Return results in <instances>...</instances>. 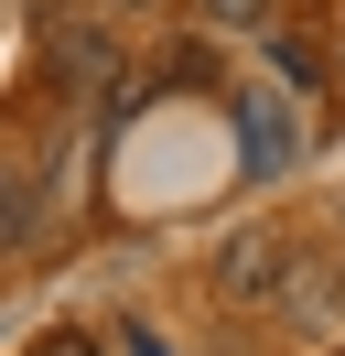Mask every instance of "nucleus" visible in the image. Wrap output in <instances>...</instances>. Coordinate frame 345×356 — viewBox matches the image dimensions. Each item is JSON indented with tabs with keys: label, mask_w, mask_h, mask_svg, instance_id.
Returning a JSON list of instances; mask_svg holds the SVG:
<instances>
[{
	"label": "nucleus",
	"mask_w": 345,
	"mask_h": 356,
	"mask_svg": "<svg viewBox=\"0 0 345 356\" xmlns=\"http://www.w3.org/2000/svg\"><path fill=\"white\" fill-rule=\"evenodd\" d=\"M43 65H54V87L76 97V108H97V97L119 87V33H108L97 11H76V22H43Z\"/></svg>",
	"instance_id": "nucleus-1"
},
{
	"label": "nucleus",
	"mask_w": 345,
	"mask_h": 356,
	"mask_svg": "<svg viewBox=\"0 0 345 356\" xmlns=\"http://www.w3.org/2000/svg\"><path fill=\"white\" fill-rule=\"evenodd\" d=\"M237 152H248V173H280V162L302 152V130H291V97H248V108H237Z\"/></svg>",
	"instance_id": "nucleus-2"
},
{
	"label": "nucleus",
	"mask_w": 345,
	"mask_h": 356,
	"mask_svg": "<svg viewBox=\"0 0 345 356\" xmlns=\"http://www.w3.org/2000/svg\"><path fill=\"white\" fill-rule=\"evenodd\" d=\"M0 238H33V184L0 173Z\"/></svg>",
	"instance_id": "nucleus-3"
},
{
	"label": "nucleus",
	"mask_w": 345,
	"mask_h": 356,
	"mask_svg": "<svg viewBox=\"0 0 345 356\" xmlns=\"http://www.w3.org/2000/svg\"><path fill=\"white\" fill-rule=\"evenodd\" d=\"M216 11H227V33H259V11H270V0H216Z\"/></svg>",
	"instance_id": "nucleus-4"
},
{
	"label": "nucleus",
	"mask_w": 345,
	"mask_h": 356,
	"mask_svg": "<svg viewBox=\"0 0 345 356\" xmlns=\"http://www.w3.org/2000/svg\"><path fill=\"white\" fill-rule=\"evenodd\" d=\"M43 356H97V346H86V334H43Z\"/></svg>",
	"instance_id": "nucleus-5"
},
{
	"label": "nucleus",
	"mask_w": 345,
	"mask_h": 356,
	"mask_svg": "<svg viewBox=\"0 0 345 356\" xmlns=\"http://www.w3.org/2000/svg\"><path fill=\"white\" fill-rule=\"evenodd\" d=\"M108 11H141V0H108Z\"/></svg>",
	"instance_id": "nucleus-6"
},
{
	"label": "nucleus",
	"mask_w": 345,
	"mask_h": 356,
	"mask_svg": "<svg viewBox=\"0 0 345 356\" xmlns=\"http://www.w3.org/2000/svg\"><path fill=\"white\" fill-rule=\"evenodd\" d=\"M335 76H345V44H335Z\"/></svg>",
	"instance_id": "nucleus-7"
}]
</instances>
